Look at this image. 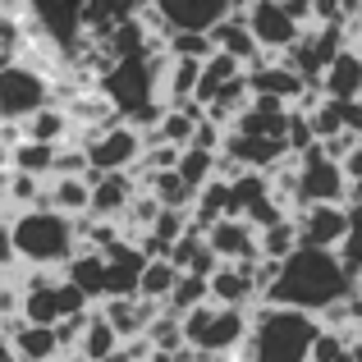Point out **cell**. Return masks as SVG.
Wrapping results in <instances>:
<instances>
[{
    "label": "cell",
    "mask_w": 362,
    "mask_h": 362,
    "mask_svg": "<svg viewBox=\"0 0 362 362\" xmlns=\"http://www.w3.org/2000/svg\"><path fill=\"white\" fill-rule=\"evenodd\" d=\"M354 289H358V280L339 262L335 247H303L298 243L280 262V275H275V284L266 289L262 303H284V308H303L312 317H321L339 298H349Z\"/></svg>",
    "instance_id": "6da1fadb"
},
{
    "label": "cell",
    "mask_w": 362,
    "mask_h": 362,
    "mask_svg": "<svg viewBox=\"0 0 362 362\" xmlns=\"http://www.w3.org/2000/svg\"><path fill=\"white\" fill-rule=\"evenodd\" d=\"M321 321L303 308L284 303H262L252 312V330L243 344V362H312Z\"/></svg>",
    "instance_id": "7a4b0ae2"
},
{
    "label": "cell",
    "mask_w": 362,
    "mask_h": 362,
    "mask_svg": "<svg viewBox=\"0 0 362 362\" xmlns=\"http://www.w3.org/2000/svg\"><path fill=\"white\" fill-rule=\"evenodd\" d=\"M9 234H14L23 266L64 271V262L83 247V216L55 211V206H28V211H14Z\"/></svg>",
    "instance_id": "3957f363"
},
{
    "label": "cell",
    "mask_w": 362,
    "mask_h": 362,
    "mask_svg": "<svg viewBox=\"0 0 362 362\" xmlns=\"http://www.w3.org/2000/svg\"><path fill=\"white\" fill-rule=\"evenodd\" d=\"M88 293L69 280H55L42 266H28V275L18 280V317L33 321V326H60L69 317L88 312Z\"/></svg>",
    "instance_id": "277c9868"
},
{
    "label": "cell",
    "mask_w": 362,
    "mask_h": 362,
    "mask_svg": "<svg viewBox=\"0 0 362 362\" xmlns=\"http://www.w3.org/2000/svg\"><path fill=\"white\" fill-rule=\"evenodd\" d=\"M247 330H252V317L247 308H234V303H202L184 317V339L197 349V354H243Z\"/></svg>",
    "instance_id": "5b68a950"
},
{
    "label": "cell",
    "mask_w": 362,
    "mask_h": 362,
    "mask_svg": "<svg viewBox=\"0 0 362 362\" xmlns=\"http://www.w3.org/2000/svg\"><path fill=\"white\" fill-rule=\"evenodd\" d=\"M160 74H165V51L160 55H129V60L106 64L97 88L106 92V101L129 119L138 106H147L151 97H160Z\"/></svg>",
    "instance_id": "8992f818"
},
{
    "label": "cell",
    "mask_w": 362,
    "mask_h": 362,
    "mask_svg": "<svg viewBox=\"0 0 362 362\" xmlns=\"http://www.w3.org/2000/svg\"><path fill=\"white\" fill-rule=\"evenodd\" d=\"M46 101H55L46 69L28 60H5L0 64V124H23L33 110H42Z\"/></svg>",
    "instance_id": "52a82bcc"
},
{
    "label": "cell",
    "mask_w": 362,
    "mask_h": 362,
    "mask_svg": "<svg viewBox=\"0 0 362 362\" xmlns=\"http://www.w3.org/2000/svg\"><path fill=\"white\" fill-rule=\"evenodd\" d=\"M83 147H88L92 170L110 175V170H138L147 156V133L133 129L129 119H115L106 129H88L83 133Z\"/></svg>",
    "instance_id": "ba28073f"
},
{
    "label": "cell",
    "mask_w": 362,
    "mask_h": 362,
    "mask_svg": "<svg viewBox=\"0 0 362 362\" xmlns=\"http://www.w3.org/2000/svg\"><path fill=\"white\" fill-rule=\"evenodd\" d=\"M312 202H349L344 160L326 156L321 147L298 156V179H293V197H289V206H312Z\"/></svg>",
    "instance_id": "9c48e42d"
},
{
    "label": "cell",
    "mask_w": 362,
    "mask_h": 362,
    "mask_svg": "<svg viewBox=\"0 0 362 362\" xmlns=\"http://www.w3.org/2000/svg\"><path fill=\"white\" fill-rule=\"evenodd\" d=\"M349 46V23H308L298 33V42L280 55L289 69H298L308 83H317L321 74L335 64V55Z\"/></svg>",
    "instance_id": "30bf717a"
},
{
    "label": "cell",
    "mask_w": 362,
    "mask_h": 362,
    "mask_svg": "<svg viewBox=\"0 0 362 362\" xmlns=\"http://www.w3.org/2000/svg\"><path fill=\"white\" fill-rule=\"evenodd\" d=\"M298 221V243L303 247H339L349 234V202H312L293 206Z\"/></svg>",
    "instance_id": "8fae6325"
},
{
    "label": "cell",
    "mask_w": 362,
    "mask_h": 362,
    "mask_svg": "<svg viewBox=\"0 0 362 362\" xmlns=\"http://www.w3.org/2000/svg\"><path fill=\"white\" fill-rule=\"evenodd\" d=\"M92 179V206H88V221H124V211L133 206V197L142 193V179H133V170H88Z\"/></svg>",
    "instance_id": "7c38bea8"
},
{
    "label": "cell",
    "mask_w": 362,
    "mask_h": 362,
    "mask_svg": "<svg viewBox=\"0 0 362 362\" xmlns=\"http://www.w3.org/2000/svg\"><path fill=\"white\" fill-rule=\"evenodd\" d=\"M170 33H211L221 18L234 14V0H151Z\"/></svg>",
    "instance_id": "4fadbf2b"
},
{
    "label": "cell",
    "mask_w": 362,
    "mask_h": 362,
    "mask_svg": "<svg viewBox=\"0 0 362 362\" xmlns=\"http://www.w3.org/2000/svg\"><path fill=\"white\" fill-rule=\"evenodd\" d=\"M243 18H247V28H252V37L262 42V51H280L284 55L303 33V23L284 5H275V0H252V5L243 9Z\"/></svg>",
    "instance_id": "5bb4252c"
},
{
    "label": "cell",
    "mask_w": 362,
    "mask_h": 362,
    "mask_svg": "<svg viewBox=\"0 0 362 362\" xmlns=\"http://www.w3.org/2000/svg\"><path fill=\"white\" fill-rule=\"evenodd\" d=\"M206 243L221 262H257L262 257V230L243 216H225L206 230Z\"/></svg>",
    "instance_id": "9a60e30c"
},
{
    "label": "cell",
    "mask_w": 362,
    "mask_h": 362,
    "mask_svg": "<svg viewBox=\"0 0 362 362\" xmlns=\"http://www.w3.org/2000/svg\"><path fill=\"white\" fill-rule=\"evenodd\" d=\"M247 88H252V97H280L284 106H289V101H298L308 88H317V83H308L298 69H289L284 60H275V64H266V60L257 64L252 60V64H247Z\"/></svg>",
    "instance_id": "2e32d148"
},
{
    "label": "cell",
    "mask_w": 362,
    "mask_h": 362,
    "mask_svg": "<svg viewBox=\"0 0 362 362\" xmlns=\"http://www.w3.org/2000/svg\"><path fill=\"white\" fill-rule=\"evenodd\" d=\"M317 88H321V97H330V101H362V51L354 42L335 55V64L317 78Z\"/></svg>",
    "instance_id": "e0dca14e"
},
{
    "label": "cell",
    "mask_w": 362,
    "mask_h": 362,
    "mask_svg": "<svg viewBox=\"0 0 362 362\" xmlns=\"http://www.w3.org/2000/svg\"><path fill=\"white\" fill-rule=\"evenodd\" d=\"M14 349H18V362H60L64 358L60 330L33 326V321H23V317H14Z\"/></svg>",
    "instance_id": "ac0fdd59"
},
{
    "label": "cell",
    "mask_w": 362,
    "mask_h": 362,
    "mask_svg": "<svg viewBox=\"0 0 362 362\" xmlns=\"http://www.w3.org/2000/svg\"><path fill=\"white\" fill-rule=\"evenodd\" d=\"M64 280L78 284L88 298H106V247L83 243L78 252L64 262Z\"/></svg>",
    "instance_id": "d6986e66"
},
{
    "label": "cell",
    "mask_w": 362,
    "mask_h": 362,
    "mask_svg": "<svg viewBox=\"0 0 362 362\" xmlns=\"http://www.w3.org/2000/svg\"><path fill=\"white\" fill-rule=\"evenodd\" d=\"M211 37H216V51L234 55V60H243V64L262 60V42L252 37V28H247V18L239 14V9H234L230 18H221V23L211 28Z\"/></svg>",
    "instance_id": "ffe728a7"
},
{
    "label": "cell",
    "mask_w": 362,
    "mask_h": 362,
    "mask_svg": "<svg viewBox=\"0 0 362 362\" xmlns=\"http://www.w3.org/2000/svg\"><path fill=\"white\" fill-rule=\"evenodd\" d=\"M46 206L69 216H88L92 206V179L88 175H51L46 179Z\"/></svg>",
    "instance_id": "44dd1931"
},
{
    "label": "cell",
    "mask_w": 362,
    "mask_h": 362,
    "mask_svg": "<svg viewBox=\"0 0 362 362\" xmlns=\"http://www.w3.org/2000/svg\"><path fill=\"white\" fill-rule=\"evenodd\" d=\"M170 262L179 266V271H193V275H211L216 266H221V257L211 252V243H206V230H188L184 239L170 247Z\"/></svg>",
    "instance_id": "7402d4cb"
},
{
    "label": "cell",
    "mask_w": 362,
    "mask_h": 362,
    "mask_svg": "<svg viewBox=\"0 0 362 362\" xmlns=\"http://www.w3.org/2000/svg\"><path fill=\"white\" fill-rule=\"evenodd\" d=\"M119 344H124V339H119V330L110 326L106 317L88 312V321H83V335H78V349H74V354H83L88 362H110Z\"/></svg>",
    "instance_id": "603a6c76"
},
{
    "label": "cell",
    "mask_w": 362,
    "mask_h": 362,
    "mask_svg": "<svg viewBox=\"0 0 362 362\" xmlns=\"http://www.w3.org/2000/svg\"><path fill=\"white\" fill-rule=\"evenodd\" d=\"M55 142H37V138H23L18 147H9V165L14 170H28V175H42L51 179L55 175Z\"/></svg>",
    "instance_id": "cb8c5ba5"
},
{
    "label": "cell",
    "mask_w": 362,
    "mask_h": 362,
    "mask_svg": "<svg viewBox=\"0 0 362 362\" xmlns=\"http://www.w3.org/2000/svg\"><path fill=\"white\" fill-rule=\"evenodd\" d=\"M175 280H179V266L170 262V257H147V266H142V280H138V298L165 303L170 289H175Z\"/></svg>",
    "instance_id": "d4e9b609"
},
{
    "label": "cell",
    "mask_w": 362,
    "mask_h": 362,
    "mask_svg": "<svg viewBox=\"0 0 362 362\" xmlns=\"http://www.w3.org/2000/svg\"><path fill=\"white\" fill-rule=\"evenodd\" d=\"M202 303H211V280H206V275H193V271H179V280H175V289H170L165 308L179 312V317H188V312L202 308Z\"/></svg>",
    "instance_id": "484cf974"
},
{
    "label": "cell",
    "mask_w": 362,
    "mask_h": 362,
    "mask_svg": "<svg viewBox=\"0 0 362 362\" xmlns=\"http://www.w3.org/2000/svg\"><path fill=\"white\" fill-rule=\"evenodd\" d=\"M179 175L188 179L193 188H202V184H211L216 175H221V151H206V147H184L179 151Z\"/></svg>",
    "instance_id": "4316f807"
},
{
    "label": "cell",
    "mask_w": 362,
    "mask_h": 362,
    "mask_svg": "<svg viewBox=\"0 0 362 362\" xmlns=\"http://www.w3.org/2000/svg\"><path fill=\"white\" fill-rule=\"evenodd\" d=\"M293 247H298V221H293V216H284V221H275V225H266V230H262V257L284 262Z\"/></svg>",
    "instance_id": "83f0119b"
},
{
    "label": "cell",
    "mask_w": 362,
    "mask_h": 362,
    "mask_svg": "<svg viewBox=\"0 0 362 362\" xmlns=\"http://www.w3.org/2000/svg\"><path fill=\"white\" fill-rule=\"evenodd\" d=\"M335 252H339V262L354 271V280H362V202H349V234Z\"/></svg>",
    "instance_id": "f1b7e54d"
},
{
    "label": "cell",
    "mask_w": 362,
    "mask_h": 362,
    "mask_svg": "<svg viewBox=\"0 0 362 362\" xmlns=\"http://www.w3.org/2000/svg\"><path fill=\"white\" fill-rule=\"evenodd\" d=\"M216 51V37L211 33H170L165 55H193V60H206Z\"/></svg>",
    "instance_id": "f546056e"
},
{
    "label": "cell",
    "mask_w": 362,
    "mask_h": 362,
    "mask_svg": "<svg viewBox=\"0 0 362 362\" xmlns=\"http://www.w3.org/2000/svg\"><path fill=\"white\" fill-rule=\"evenodd\" d=\"M18 266H23V257H18L14 234H9V225H5V230H0V275H14Z\"/></svg>",
    "instance_id": "4dcf8cb0"
},
{
    "label": "cell",
    "mask_w": 362,
    "mask_h": 362,
    "mask_svg": "<svg viewBox=\"0 0 362 362\" xmlns=\"http://www.w3.org/2000/svg\"><path fill=\"white\" fill-rule=\"evenodd\" d=\"M0 362H18V349H14V317L0 321Z\"/></svg>",
    "instance_id": "1f68e13d"
},
{
    "label": "cell",
    "mask_w": 362,
    "mask_h": 362,
    "mask_svg": "<svg viewBox=\"0 0 362 362\" xmlns=\"http://www.w3.org/2000/svg\"><path fill=\"white\" fill-rule=\"evenodd\" d=\"M339 119H344V133L362 138V101H339Z\"/></svg>",
    "instance_id": "d6a6232c"
},
{
    "label": "cell",
    "mask_w": 362,
    "mask_h": 362,
    "mask_svg": "<svg viewBox=\"0 0 362 362\" xmlns=\"http://www.w3.org/2000/svg\"><path fill=\"white\" fill-rule=\"evenodd\" d=\"M18 308V284H9V275H0V321Z\"/></svg>",
    "instance_id": "836d02e7"
},
{
    "label": "cell",
    "mask_w": 362,
    "mask_h": 362,
    "mask_svg": "<svg viewBox=\"0 0 362 362\" xmlns=\"http://www.w3.org/2000/svg\"><path fill=\"white\" fill-rule=\"evenodd\" d=\"M344 175H349V184H362V138L354 142V151L344 156Z\"/></svg>",
    "instance_id": "e575fe53"
},
{
    "label": "cell",
    "mask_w": 362,
    "mask_h": 362,
    "mask_svg": "<svg viewBox=\"0 0 362 362\" xmlns=\"http://www.w3.org/2000/svg\"><path fill=\"white\" fill-rule=\"evenodd\" d=\"M349 28H354V37H358V46H362V5H358V14H354V23H349Z\"/></svg>",
    "instance_id": "d590c367"
},
{
    "label": "cell",
    "mask_w": 362,
    "mask_h": 362,
    "mask_svg": "<svg viewBox=\"0 0 362 362\" xmlns=\"http://www.w3.org/2000/svg\"><path fill=\"white\" fill-rule=\"evenodd\" d=\"M335 362H358V358H354V349H349V354H339Z\"/></svg>",
    "instance_id": "8d00e7d4"
},
{
    "label": "cell",
    "mask_w": 362,
    "mask_h": 362,
    "mask_svg": "<svg viewBox=\"0 0 362 362\" xmlns=\"http://www.w3.org/2000/svg\"><path fill=\"white\" fill-rule=\"evenodd\" d=\"M354 358H358V362H362V344H354Z\"/></svg>",
    "instance_id": "74e56055"
}]
</instances>
